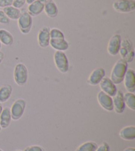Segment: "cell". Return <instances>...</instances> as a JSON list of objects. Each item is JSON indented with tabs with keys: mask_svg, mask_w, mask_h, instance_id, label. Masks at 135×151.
Instances as JSON below:
<instances>
[{
	"mask_svg": "<svg viewBox=\"0 0 135 151\" xmlns=\"http://www.w3.org/2000/svg\"><path fill=\"white\" fill-rule=\"evenodd\" d=\"M121 36L119 34H115L110 38L107 45V52L112 56H116L119 54L121 44Z\"/></svg>",
	"mask_w": 135,
	"mask_h": 151,
	"instance_id": "obj_8",
	"label": "cell"
},
{
	"mask_svg": "<svg viewBox=\"0 0 135 151\" xmlns=\"http://www.w3.org/2000/svg\"><path fill=\"white\" fill-rule=\"evenodd\" d=\"M121 58L125 60L127 63L133 62L134 58V50L133 44L130 40L127 39L121 40L119 52Z\"/></svg>",
	"mask_w": 135,
	"mask_h": 151,
	"instance_id": "obj_3",
	"label": "cell"
},
{
	"mask_svg": "<svg viewBox=\"0 0 135 151\" xmlns=\"http://www.w3.org/2000/svg\"><path fill=\"white\" fill-rule=\"evenodd\" d=\"M1 42H0V50H1Z\"/></svg>",
	"mask_w": 135,
	"mask_h": 151,
	"instance_id": "obj_35",
	"label": "cell"
},
{
	"mask_svg": "<svg viewBox=\"0 0 135 151\" xmlns=\"http://www.w3.org/2000/svg\"><path fill=\"white\" fill-rule=\"evenodd\" d=\"M50 38L51 39H65V35L63 32L59 29L53 28L50 29Z\"/></svg>",
	"mask_w": 135,
	"mask_h": 151,
	"instance_id": "obj_25",
	"label": "cell"
},
{
	"mask_svg": "<svg viewBox=\"0 0 135 151\" xmlns=\"http://www.w3.org/2000/svg\"><path fill=\"white\" fill-rule=\"evenodd\" d=\"M123 151H135V149L133 147H128L124 150Z\"/></svg>",
	"mask_w": 135,
	"mask_h": 151,
	"instance_id": "obj_32",
	"label": "cell"
},
{
	"mask_svg": "<svg viewBox=\"0 0 135 151\" xmlns=\"http://www.w3.org/2000/svg\"><path fill=\"white\" fill-rule=\"evenodd\" d=\"M0 42L5 46H11L14 42V38L12 34L4 29H0Z\"/></svg>",
	"mask_w": 135,
	"mask_h": 151,
	"instance_id": "obj_20",
	"label": "cell"
},
{
	"mask_svg": "<svg viewBox=\"0 0 135 151\" xmlns=\"http://www.w3.org/2000/svg\"><path fill=\"white\" fill-rule=\"evenodd\" d=\"M98 101L99 104L102 108L108 111H112L113 110V99L112 97L107 95L104 91H99L97 96Z\"/></svg>",
	"mask_w": 135,
	"mask_h": 151,
	"instance_id": "obj_12",
	"label": "cell"
},
{
	"mask_svg": "<svg viewBox=\"0 0 135 151\" xmlns=\"http://www.w3.org/2000/svg\"><path fill=\"white\" fill-rule=\"evenodd\" d=\"M50 29L48 27H43L38 34V43L40 47L43 48H47L50 46Z\"/></svg>",
	"mask_w": 135,
	"mask_h": 151,
	"instance_id": "obj_10",
	"label": "cell"
},
{
	"mask_svg": "<svg viewBox=\"0 0 135 151\" xmlns=\"http://www.w3.org/2000/svg\"><path fill=\"white\" fill-rule=\"evenodd\" d=\"M105 76H106V70L104 68L102 67L97 68L91 72L87 82L91 86H97L105 77Z\"/></svg>",
	"mask_w": 135,
	"mask_h": 151,
	"instance_id": "obj_13",
	"label": "cell"
},
{
	"mask_svg": "<svg viewBox=\"0 0 135 151\" xmlns=\"http://www.w3.org/2000/svg\"><path fill=\"white\" fill-rule=\"evenodd\" d=\"M44 11L48 17L52 19L55 18L58 16L59 12L58 7L53 0H47Z\"/></svg>",
	"mask_w": 135,
	"mask_h": 151,
	"instance_id": "obj_16",
	"label": "cell"
},
{
	"mask_svg": "<svg viewBox=\"0 0 135 151\" xmlns=\"http://www.w3.org/2000/svg\"><path fill=\"white\" fill-rule=\"evenodd\" d=\"M123 94L124 93L121 91H117V93L112 98L113 109L119 114L123 113L125 109L126 106L124 101Z\"/></svg>",
	"mask_w": 135,
	"mask_h": 151,
	"instance_id": "obj_15",
	"label": "cell"
},
{
	"mask_svg": "<svg viewBox=\"0 0 135 151\" xmlns=\"http://www.w3.org/2000/svg\"><path fill=\"white\" fill-rule=\"evenodd\" d=\"M98 145L95 142L88 141L80 145L75 151H96Z\"/></svg>",
	"mask_w": 135,
	"mask_h": 151,
	"instance_id": "obj_24",
	"label": "cell"
},
{
	"mask_svg": "<svg viewBox=\"0 0 135 151\" xmlns=\"http://www.w3.org/2000/svg\"><path fill=\"white\" fill-rule=\"evenodd\" d=\"M123 82L124 86L128 92L134 93L135 91V73L133 69H127Z\"/></svg>",
	"mask_w": 135,
	"mask_h": 151,
	"instance_id": "obj_14",
	"label": "cell"
},
{
	"mask_svg": "<svg viewBox=\"0 0 135 151\" xmlns=\"http://www.w3.org/2000/svg\"><path fill=\"white\" fill-rule=\"evenodd\" d=\"M127 69L128 63L123 58L119 59L113 66L109 78L115 85L120 84L123 82Z\"/></svg>",
	"mask_w": 135,
	"mask_h": 151,
	"instance_id": "obj_1",
	"label": "cell"
},
{
	"mask_svg": "<svg viewBox=\"0 0 135 151\" xmlns=\"http://www.w3.org/2000/svg\"><path fill=\"white\" fill-rule=\"evenodd\" d=\"M99 86L101 89V91H104V93L112 97V98L117 93V89L116 87V85L109 77L105 76L99 82Z\"/></svg>",
	"mask_w": 135,
	"mask_h": 151,
	"instance_id": "obj_9",
	"label": "cell"
},
{
	"mask_svg": "<svg viewBox=\"0 0 135 151\" xmlns=\"http://www.w3.org/2000/svg\"><path fill=\"white\" fill-rule=\"evenodd\" d=\"M1 130V126H0V131Z\"/></svg>",
	"mask_w": 135,
	"mask_h": 151,
	"instance_id": "obj_36",
	"label": "cell"
},
{
	"mask_svg": "<svg viewBox=\"0 0 135 151\" xmlns=\"http://www.w3.org/2000/svg\"><path fill=\"white\" fill-rule=\"evenodd\" d=\"M34 1H36V0H26V3L27 4H32V2H34Z\"/></svg>",
	"mask_w": 135,
	"mask_h": 151,
	"instance_id": "obj_33",
	"label": "cell"
},
{
	"mask_svg": "<svg viewBox=\"0 0 135 151\" xmlns=\"http://www.w3.org/2000/svg\"><path fill=\"white\" fill-rule=\"evenodd\" d=\"M5 57V55H4V53L1 52V51H0V64L2 63V61L4 60Z\"/></svg>",
	"mask_w": 135,
	"mask_h": 151,
	"instance_id": "obj_31",
	"label": "cell"
},
{
	"mask_svg": "<svg viewBox=\"0 0 135 151\" xmlns=\"http://www.w3.org/2000/svg\"><path fill=\"white\" fill-rule=\"evenodd\" d=\"M53 60L56 68L61 73L65 74L69 71V60L63 51H55L53 55Z\"/></svg>",
	"mask_w": 135,
	"mask_h": 151,
	"instance_id": "obj_5",
	"label": "cell"
},
{
	"mask_svg": "<svg viewBox=\"0 0 135 151\" xmlns=\"http://www.w3.org/2000/svg\"><path fill=\"white\" fill-rule=\"evenodd\" d=\"M4 12L5 13L8 18L10 20H18V19L19 18L21 15V11L19 9H17V8L14 7L12 5L11 6H8L4 8Z\"/></svg>",
	"mask_w": 135,
	"mask_h": 151,
	"instance_id": "obj_22",
	"label": "cell"
},
{
	"mask_svg": "<svg viewBox=\"0 0 135 151\" xmlns=\"http://www.w3.org/2000/svg\"><path fill=\"white\" fill-rule=\"evenodd\" d=\"M10 23V19L5 15L3 10H0V24L2 25H8Z\"/></svg>",
	"mask_w": 135,
	"mask_h": 151,
	"instance_id": "obj_26",
	"label": "cell"
},
{
	"mask_svg": "<svg viewBox=\"0 0 135 151\" xmlns=\"http://www.w3.org/2000/svg\"><path fill=\"white\" fill-rule=\"evenodd\" d=\"M15 151H22V150H15Z\"/></svg>",
	"mask_w": 135,
	"mask_h": 151,
	"instance_id": "obj_37",
	"label": "cell"
},
{
	"mask_svg": "<svg viewBox=\"0 0 135 151\" xmlns=\"http://www.w3.org/2000/svg\"><path fill=\"white\" fill-rule=\"evenodd\" d=\"M26 102L23 99H18L12 105L11 110L12 119L17 121L22 117L26 108Z\"/></svg>",
	"mask_w": 135,
	"mask_h": 151,
	"instance_id": "obj_7",
	"label": "cell"
},
{
	"mask_svg": "<svg viewBox=\"0 0 135 151\" xmlns=\"http://www.w3.org/2000/svg\"><path fill=\"white\" fill-rule=\"evenodd\" d=\"M14 80L18 86H23L28 82V72L26 66L23 63H18L14 69Z\"/></svg>",
	"mask_w": 135,
	"mask_h": 151,
	"instance_id": "obj_4",
	"label": "cell"
},
{
	"mask_svg": "<svg viewBox=\"0 0 135 151\" xmlns=\"http://www.w3.org/2000/svg\"><path fill=\"white\" fill-rule=\"evenodd\" d=\"M113 8L117 12L128 13L135 10L134 0H117L113 4Z\"/></svg>",
	"mask_w": 135,
	"mask_h": 151,
	"instance_id": "obj_6",
	"label": "cell"
},
{
	"mask_svg": "<svg viewBox=\"0 0 135 151\" xmlns=\"http://www.w3.org/2000/svg\"><path fill=\"white\" fill-rule=\"evenodd\" d=\"M119 136L125 141H133L135 139V127L131 125L123 128L120 131Z\"/></svg>",
	"mask_w": 135,
	"mask_h": 151,
	"instance_id": "obj_19",
	"label": "cell"
},
{
	"mask_svg": "<svg viewBox=\"0 0 135 151\" xmlns=\"http://www.w3.org/2000/svg\"><path fill=\"white\" fill-rule=\"evenodd\" d=\"M47 0H36L32 4H29L27 8L28 12L32 17H36L44 12V6Z\"/></svg>",
	"mask_w": 135,
	"mask_h": 151,
	"instance_id": "obj_11",
	"label": "cell"
},
{
	"mask_svg": "<svg viewBox=\"0 0 135 151\" xmlns=\"http://www.w3.org/2000/svg\"><path fill=\"white\" fill-rule=\"evenodd\" d=\"M13 88L9 84L4 85L0 88V103L6 102L11 98Z\"/></svg>",
	"mask_w": 135,
	"mask_h": 151,
	"instance_id": "obj_21",
	"label": "cell"
},
{
	"mask_svg": "<svg viewBox=\"0 0 135 151\" xmlns=\"http://www.w3.org/2000/svg\"><path fill=\"white\" fill-rule=\"evenodd\" d=\"M11 114L9 107H5L0 115V126L3 129H6L10 125L11 122Z\"/></svg>",
	"mask_w": 135,
	"mask_h": 151,
	"instance_id": "obj_17",
	"label": "cell"
},
{
	"mask_svg": "<svg viewBox=\"0 0 135 151\" xmlns=\"http://www.w3.org/2000/svg\"><path fill=\"white\" fill-rule=\"evenodd\" d=\"M96 151H110L109 145L106 142H104L97 147Z\"/></svg>",
	"mask_w": 135,
	"mask_h": 151,
	"instance_id": "obj_28",
	"label": "cell"
},
{
	"mask_svg": "<svg viewBox=\"0 0 135 151\" xmlns=\"http://www.w3.org/2000/svg\"><path fill=\"white\" fill-rule=\"evenodd\" d=\"M0 151H3V150H2L1 149H0Z\"/></svg>",
	"mask_w": 135,
	"mask_h": 151,
	"instance_id": "obj_38",
	"label": "cell"
},
{
	"mask_svg": "<svg viewBox=\"0 0 135 151\" xmlns=\"http://www.w3.org/2000/svg\"><path fill=\"white\" fill-rule=\"evenodd\" d=\"M24 151H44V150L38 145H32V146L26 147Z\"/></svg>",
	"mask_w": 135,
	"mask_h": 151,
	"instance_id": "obj_29",
	"label": "cell"
},
{
	"mask_svg": "<svg viewBox=\"0 0 135 151\" xmlns=\"http://www.w3.org/2000/svg\"><path fill=\"white\" fill-rule=\"evenodd\" d=\"M17 24L21 33L25 35L28 34L31 31L33 24L32 17L27 12V11L23 9L17 20Z\"/></svg>",
	"mask_w": 135,
	"mask_h": 151,
	"instance_id": "obj_2",
	"label": "cell"
},
{
	"mask_svg": "<svg viewBox=\"0 0 135 151\" xmlns=\"http://www.w3.org/2000/svg\"><path fill=\"white\" fill-rule=\"evenodd\" d=\"M124 101L125 106H127L129 109L133 111L135 110V96L134 93L126 92L123 94Z\"/></svg>",
	"mask_w": 135,
	"mask_h": 151,
	"instance_id": "obj_23",
	"label": "cell"
},
{
	"mask_svg": "<svg viewBox=\"0 0 135 151\" xmlns=\"http://www.w3.org/2000/svg\"><path fill=\"white\" fill-rule=\"evenodd\" d=\"M13 0H0V7L5 8L12 5Z\"/></svg>",
	"mask_w": 135,
	"mask_h": 151,
	"instance_id": "obj_30",
	"label": "cell"
},
{
	"mask_svg": "<svg viewBox=\"0 0 135 151\" xmlns=\"http://www.w3.org/2000/svg\"><path fill=\"white\" fill-rule=\"evenodd\" d=\"M3 106H2V104H1V103H0V115H1V112H2V111H3Z\"/></svg>",
	"mask_w": 135,
	"mask_h": 151,
	"instance_id": "obj_34",
	"label": "cell"
},
{
	"mask_svg": "<svg viewBox=\"0 0 135 151\" xmlns=\"http://www.w3.org/2000/svg\"><path fill=\"white\" fill-rule=\"evenodd\" d=\"M26 1V0H13L12 6L17 8V9H20L25 5Z\"/></svg>",
	"mask_w": 135,
	"mask_h": 151,
	"instance_id": "obj_27",
	"label": "cell"
},
{
	"mask_svg": "<svg viewBox=\"0 0 135 151\" xmlns=\"http://www.w3.org/2000/svg\"><path fill=\"white\" fill-rule=\"evenodd\" d=\"M50 45L56 51H65L68 50L69 43L65 39H51Z\"/></svg>",
	"mask_w": 135,
	"mask_h": 151,
	"instance_id": "obj_18",
	"label": "cell"
}]
</instances>
